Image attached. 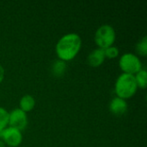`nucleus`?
<instances>
[{
	"mask_svg": "<svg viewBox=\"0 0 147 147\" xmlns=\"http://www.w3.org/2000/svg\"><path fill=\"white\" fill-rule=\"evenodd\" d=\"M0 147H6V145L4 144V142L1 140H0Z\"/></svg>",
	"mask_w": 147,
	"mask_h": 147,
	"instance_id": "obj_16",
	"label": "nucleus"
},
{
	"mask_svg": "<svg viewBox=\"0 0 147 147\" xmlns=\"http://www.w3.org/2000/svg\"><path fill=\"white\" fill-rule=\"evenodd\" d=\"M136 52L140 56L146 57L147 54V37L144 36L136 45Z\"/></svg>",
	"mask_w": 147,
	"mask_h": 147,
	"instance_id": "obj_12",
	"label": "nucleus"
},
{
	"mask_svg": "<svg viewBox=\"0 0 147 147\" xmlns=\"http://www.w3.org/2000/svg\"><path fill=\"white\" fill-rule=\"evenodd\" d=\"M82 47V39L77 33L64 34L55 46V53L58 59L68 62L74 59Z\"/></svg>",
	"mask_w": 147,
	"mask_h": 147,
	"instance_id": "obj_1",
	"label": "nucleus"
},
{
	"mask_svg": "<svg viewBox=\"0 0 147 147\" xmlns=\"http://www.w3.org/2000/svg\"><path fill=\"white\" fill-rule=\"evenodd\" d=\"M28 115L21 110L19 108L12 109L9 112V122L8 126L16 128L20 131H23L28 126Z\"/></svg>",
	"mask_w": 147,
	"mask_h": 147,
	"instance_id": "obj_6",
	"label": "nucleus"
},
{
	"mask_svg": "<svg viewBox=\"0 0 147 147\" xmlns=\"http://www.w3.org/2000/svg\"><path fill=\"white\" fill-rule=\"evenodd\" d=\"M9 111L3 107H0V131L8 127Z\"/></svg>",
	"mask_w": 147,
	"mask_h": 147,
	"instance_id": "obj_13",
	"label": "nucleus"
},
{
	"mask_svg": "<svg viewBox=\"0 0 147 147\" xmlns=\"http://www.w3.org/2000/svg\"><path fill=\"white\" fill-rule=\"evenodd\" d=\"M104 50L100 48H96L91 51L87 57V64L94 68L101 66L105 61Z\"/></svg>",
	"mask_w": 147,
	"mask_h": 147,
	"instance_id": "obj_8",
	"label": "nucleus"
},
{
	"mask_svg": "<svg viewBox=\"0 0 147 147\" xmlns=\"http://www.w3.org/2000/svg\"><path fill=\"white\" fill-rule=\"evenodd\" d=\"M35 99L32 95H23L19 101V109L25 113L32 111L35 107Z\"/></svg>",
	"mask_w": 147,
	"mask_h": 147,
	"instance_id": "obj_9",
	"label": "nucleus"
},
{
	"mask_svg": "<svg viewBox=\"0 0 147 147\" xmlns=\"http://www.w3.org/2000/svg\"><path fill=\"white\" fill-rule=\"evenodd\" d=\"M138 86L134 75L121 73L115 83V93L124 100L132 98L137 92Z\"/></svg>",
	"mask_w": 147,
	"mask_h": 147,
	"instance_id": "obj_2",
	"label": "nucleus"
},
{
	"mask_svg": "<svg viewBox=\"0 0 147 147\" xmlns=\"http://www.w3.org/2000/svg\"><path fill=\"white\" fill-rule=\"evenodd\" d=\"M127 101L124 100V99H121L120 97H114L110 102H109V111L115 115H124L127 110Z\"/></svg>",
	"mask_w": 147,
	"mask_h": 147,
	"instance_id": "obj_7",
	"label": "nucleus"
},
{
	"mask_svg": "<svg viewBox=\"0 0 147 147\" xmlns=\"http://www.w3.org/2000/svg\"><path fill=\"white\" fill-rule=\"evenodd\" d=\"M104 54H105V58L108 59H115L119 56L120 54V50L117 47L115 46H111L106 49H104Z\"/></svg>",
	"mask_w": 147,
	"mask_h": 147,
	"instance_id": "obj_14",
	"label": "nucleus"
},
{
	"mask_svg": "<svg viewBox=\"0 0 147 147\" xmlns=\"http://www.w3.org/2000/svg\"><path fill=\"white\" fill-rule=\"evenodd\" d=\"M135 81L138 86V89L145 90L147 86V71L146 69L140 70L134 75Z\"/></svg>",
	"mask_w": 147,
	"mask_h": 147,
	"instance_id": "obj_11",
	"label": "nucleus"
},
{
	"mask_svg": "<svg viewBox=\"0 0 147 147\" xmlns=\"http://www.w3.org/2000/svg\"><path fill=\"white\" fill-rule=\"evenodd\" d=\"M0 140L9 147H19L23 140L22 132L8 126L0 131Z\"/></svg>",
	"mask_w": 147,
	"mask_h": 147,
	"instance_id": "obj_5",
	"label": "nucleus"
},
{
	"mask_svg": "<svg viewBox=\"0 0 147 147\" xmlns=\"http://www.w3.org/2000/svg\"><path fill=\"white\" fill-rule=\"evenodd\" d=\"M4 75H5L4 68L3 67V65H0V84L3 81V79H4Z\"/></svg>",
	"mask_w": 147,
	"mask_h": 147,
	"instance_id": "obj_15",
	"label": "nucleus"
},
{
	"mask_svg": "<svg viewBox=\"0 0 147 147\" xmlns=\"http://www.w3.org/2000/svg\"><path fill=\"white\" fill-rule=\"evenodd\" d=\"M119 66L122 73L134 76L143 69L140 57L133 53H126L122 54L119 59Z\"/></svg>",
	"mask_w": 147,
	"mask_h": 147,
	"instance_id": "obj_4",
	"label": "nucleus"
},
{
	"mask_svg": "<svg viewBox=\"0 0 147 147\" xmlns=\"http://www.w3.org/2000/svg\"><path fill=\"white\" fill-rule=\"evenodd\" d=\"M66 68H67V65L65 62L57 59L52 65V67H51L52 74L56 78H60L65 73Z\"/></svg>",
	"mask_w": 147,
	"mask_h": 147,
	"instance_id": "obj_10",
	"label": "nucleus"
},
{
	"mask_svg": "<svg viewBox=\"0 0 147 147\" xmlns=\"http://www.w3.org/2000/svg\"><path fill=\"white\" fill-rule=\"evenodd\" d=\"M116 39V33L113 26L109 24L101 25L95 33L94 40L97 48L106 49L111 46H114V43Z\"/></svg>",
	"mask_w": 147,
	"mask_h": 147,
	"instance_id": "obj_3",
	"label": "nucleus"
}]
</instances>
